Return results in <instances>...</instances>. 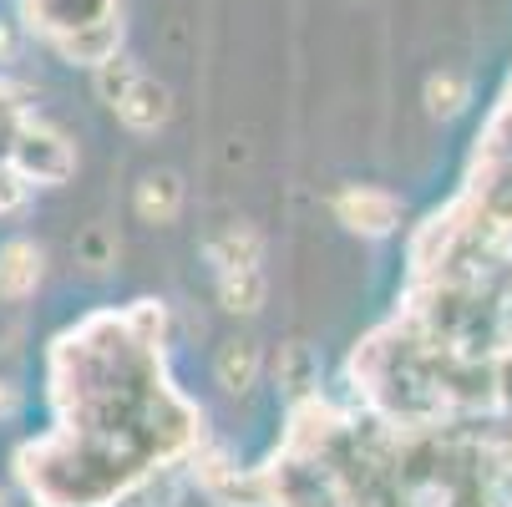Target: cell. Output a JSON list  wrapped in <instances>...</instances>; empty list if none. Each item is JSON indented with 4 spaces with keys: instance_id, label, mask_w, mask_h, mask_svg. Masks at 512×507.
Instances as JSON below:
<instances>
[{
    "instance_id": "1",
    "label": "cell",
    "mask_w": 512,
    "mask_h": 507,
    "mask_svg": "<svg viewBox=\"0 0 512 507\" xmlns=\"http://www.w3.org/2000/svg\"><path fill=\"white\" fill-rule=\"evenodd\" d=\"M71 168H77V153H71V142L46 127V122H16L11 132V173L26 178V183H66Z\"/></svg>"
},
{
    "instance_id": "2",
    "label": "cell",
    "mask_w": 512,
    "mask_h": 507,
    "mask_svg": "<svg viewBox=\"0 0 512 507\" xmlns=\"http://www.w3.org/2000/svg\"><path fill=\"white\" fill-rule=\"evenodd\" d=\"M335 219H340L350 234L386 239V234H396V224H401V203H396L386 188H345V193L335 198Z\"/></svg>"
},
{
    "instance_id": "3",
    "label": "cell",
    "mask_w": 512,
    "mask_h": 507,
    "mask_svg": "<svg viewBox=\"0 0 512 507\" xmlns=\"http://www.w3.org/2000/svg\"><path fill=\"white\" fill-rule=\"evenodd\" d=\"M132 208H137V219L142 224H173L178 213H183V178L178 173H148L137 183V198H132Z\"/></svg>"
},
{
    "instance_id": "4",
    "label": "cell",
    "mask_w": 512,
    "mask_h": 507,
    "mask_svg": "<svg viewBox=\"0 0 512 507\" xmlns=\"http://www.w3.org/2000/svg\"><path fill=\"white\" fill-rule=\"evenodd\" d=\"M168 112H173L168 87H158V82H148V77H137V82L127 87V97L117 102V117H122L132 132H158V127L168 122Z\"/></svg>"
},
{
    "instance_id": "5",
    "label": "cell",
    "mask_w": 512,
    "mask_h": 507,
    "mask_svg": "<svg viewBox=\"0 0 512 507\" xmlns=\"http://www.w3.org/2000/svg\"><path fill=\"white\" fill-rule=\"evenodd\" d=\"M41 284V249L26 239H11L0 249V300H26Z\"/></svg>"
},
{
    "instance_id": "6",
    "label": "cell",
    "mask_w": 512,
    "mask_h": 507,
    "mask_svg": "<svg viewBox=\"0 0 512 507\" xmlns=\"http://www.w3.org/2000/svg\"><path fill=\"white\" fill-rule=\"evenodd\" d=\"M213 376H218V386L224 391H249L254 381H259V345L254 340H229L224 350H218V360H213Z\"/></svg>"
},
{
    "instance_id": "7",
    "label": "cell",
    "mask_w": 512,
    "mask_h": 507,
    "mask_svg": "<svg viewBox=\"0 0 512 507\" xmlns=\"http://www.w3.org/2000/svg\"><path fill=\"white\" fill-rule=\"evenodd\" d=\"M218 300H224L229 315H259V305H264V274H259V264L218 274Z\"/></svg>"
},
{
    "instance_id": "8",
    "label": "cell",
    "mask_w": 512,
    "mask_h": 507,
    "mask_svg": "<svg viewBox=\"0 0 512 507\" xmlns=\"http://www.w3.org/2000/svg\"><path fill=\"white\" fill-rule=\"evenodd\" d=\"M208 259H213V269L224 274V269H249V264H259L264 259V239L254 234V229H244V224H234V229H224L213 244H208Z\"/></svg>"
},
{
    "instance_id": "9",
    "label": "cell",
    "mask_w": 512,
    "mask_h": 507,
    "mask_svg": "<svg viewBox=\"0 0 512 507\" xmlns=\"http://www.w3.org/2000/svg\"><path fill=\"white\" fill-rule=\"evenodd\" d=\"M274 376H279V386H289V391H310V386L320 381V366H315V355H310L305 345H284L279 360H274Z\"/></svg>"
},
{
    "instance_id": "10",
    "label": "cell",
    "mask_w": 512,
    "mask_h": 507,
    "mask_svg": "<svg viewBox=\"0 0 512 507\" xmlns=\"http://www.w3.org/2000/svg\"><path fill=\"white\" fill-rule=\"evenodd\" d=\"M462 107H467V82L452 77V71H436L426 82V112L431 117H457Z\"/></svg>"
},
{
    "instance_id": "11",
    "label": "cell",
    "mask_w": 512,
    "mask_h": 507,
    "mask_svg": "<svg viewBox=\"0 0 512 507\" xmlns=\"http://www.w3.org/2000/svg\"><path fill=\"white\" fill-rule=\"evenodd\" d=\"M132 82H137V61H132V56H117V51H112L107 61H97V92H102V102L117 107Z\"/></svg>"
},
{
    "instance_id": "12",
    "label": "cell",
    "mask_w": 512,
    "mask_h": 507,
    "mask_svg": "<svg viewBox=\"0 0 512 507\" xmlns=\"http://www.w3.org/2000/svg\"><path fill=\"white\" fill-rule=\"evenodd\" d=\"M127 325L137 330V345H148V350H153V345L163 340V325H168V320H163V305H153V300H137V310L127 315Z\"/></svg>"
},
{
    "instance_id": "13",
    "label": "cell",
    "mask_w": 512,
    "mask_h": 507,
    "mask_svg": "<svg viewBox=\"0 0 512 507\" xmlns=\"http://www.w3.org/2000/svg\"><path fill=\"white\" fill-rule=\"evenodd\" d=\"M82 254H87V264H92V269H107V254H112L107 234H102V229H92V234L82 239Z\"/></svg>"
},
{
    "instance_id": "14",
    "label": "cell",
    "mask_w": 512,
    "mask_h": 507,
    "mask_svg": "<svg viewBox=\"0 0 512 507\" xmlns=\"http://www.w3.org/2000/svg\"><path fill=\"white\" fill-rule=\"evenodd\" d=\"M0 411H11V391L6 386H0Z\"/></svg>"
}]
</instances>
